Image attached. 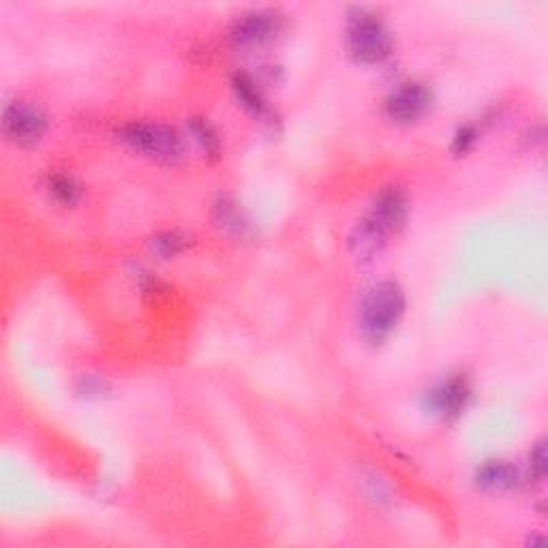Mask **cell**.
Here are the masks:
<instances>
[{"instance_id": "9", "label": "cell", "mask_w": 548, "mask_h": 548, "mask_svg": "<svg viewBox=\"0 0 548 548\" xmlns=\"http://www.w3.org/2000/svg\"><path fill=\"white\" fill-rule=\"evenodd\" d=\"M523 482L519 467L508 461H489L476 471V486L484 493H510Z\"/></svg>"}, {"instance_id": "10", "label": "cell", "mask_w": 548, "mask_h": 548, "mask_svg": "<svg viewBox=\"0 0 548 548\" xmlns=\"http://www.w3.org/2000/svg\"><path fill=\"white\" fill-rule=\"evenodd\" d=\"M232 88H234V95H236L238 103L249 114H253L255 118H268V114H270L268 101H266L262 90L257 88L253 78H249L247 73H238L232 82Z\"/></svg>"}, {"instance_id": "17", "label": "cell", "mask_w": 548, "mask_h": 548, "mask_svg": "<svg viewBox=\"0 0 548 548\" xmlns=\"http://www.w3.org/2000/svg\"><path fill=\"white\" fill-rule=\"evenodd\" d=\"M529 467H531V474H534L538 480L544 478V474H546V452H544L542 444H538V448L531 452Z\"/></svg>"}, {"instance_id": "5", "label": "cell", "mask_w": 548, "mask_h": 548, "mask_svg": "<svg viewBox=\"0 0 548 548\" xmlns=\"http://www.w3.org/2000/svg\"><path fill=\"white\" fill-rule=\"evenodd\" d=\"M471 397H474V390H471L469 379L465 375H450L424 392L422 409L441 422H452L465 414Z\"/></svg>"}, {"instance_id": "14", "label": "cell", "mask_w": 548, "mask_h": 548, "mask_svg": "<svg viewBox=\"0 0 548 548\" xmlns=\"http://www.w3.org/2000/svg\"><path fill=\"white\" fill-rule=\"evenodd\" d=\"M478 137H480V131L476 125H463V127H459V131L454 133L452 150L456 152V155H467V152L476 148Z\"/></svg>"}, {"instance_id": "7", "label": "cell", "mask_w": 548, "mask_h": 548, "mask_svg": "<svg viewBox=\"0 0 548 548\" xmlns=\"http://www.w3.org/2000/svg\"><path fill=\"white\" fill-rule=\"evenodd\" d=\"M386 116L397 125H414L433 108L431 88L422 82L399 84L386 97Z\"/></svg>"}, {"instance_id": "1", "label": "cell", "mask_w": 548, "mask_h": 548, "mask_svg": "<svg viewBox=\"0 0 548 548\" xmlns=\"http://www.w3.org/2000/svg\"><path fill=\"white\" fill-rule=\"evenodd\" d=\"M409 215V197L401 187H386L375 200L352 236V249L360 260H371L388 245V238L397 234Z\"/></svg>"}, {"instance_id": "2", "label": "cell", "mask_w": 548, "mask_h": 548, "mask_svg": "<svg viewBox=\"0 0 548 548\" xmlns=\"http://www.w3.org/2000/svg\"><path fill=\"white\" fill-rule=\"evenodd\" d=\"M407 311L405 289L397 281H379L364 294L358 311L362 339L382 345L399 328Z\"/></svg>"}, {"instance_id": "4", "label": "cell", "mask_w": 548, "mask_h": 548, "mask_svg": "<svg viewBox=\"0 0 548 548\" xmlns=\"http://www.w3.org/2000/svg\"><path fill=\"white\" fill-rule=\"evenodd\" d=\"M120 142L133 152L155 161L172 163L182 155V137L167 125L129 123L118 131Z\"/></svg>"}, {"instance_id": "6", "label": "cell", "mask_w": 548, "mask_h": 548, "mask_svg": "<svg viewBox=\"0 0 548 548\" xmlns=\"http://www.w3.org/2000/svg\"><path fill=\"white\" fill-rule=\"evenodd\" d=\"M3 133L18 146H35L48 133V116L28 101H13L3 110Z\"/></svg>"}, {"instance_id": "13", "label": "cell", "mask_w": 548, "mask_h": 548, "mask_svg": "<svg viewBox=\"0 0 548 548\" xmlns=\"http://www.w3.org/2000/svg\"><path fill=\"white\" fill-rule=\"evenodd\" d=\"M187 249H189V240L180 232H163L152 240V251L161 255L163 260H174V257L182 255Z\"/></svg>"}, {"instance_id": "12", "label": "cell", "mask_w": 548, "mask_h": 548, "mask_svg": "<svg viewBox=\"0 0 548 548\" xmlns=\"http://www.w3.org/2000/svg\"><path fill=\"white\" fill-rule=\"evenodd\" d=\"M189 133L193 135V140L200 144V148L206 152V155H219L221 137L206 118H193L189 123Z\"/></svg>"}, {"instance_id": "3", "label": "cell", "mask_w": 548, "mask_h": 548, "mask_svg": "<svg viewBox=\"0 0 548 548\" xmlns=\"http://www.w3.org/2000/svg\"><path fill=\"white\" fill-rule=\"evenodd\" d=\"M347 52L360 65H382L392 54V33L388 24L369 9H356L345 24Z\"/></svg>"}, {"instance_id": "8", "label": "cell", "mask_w": 548, "mask_h": 548, "mask_svg": "<svg viewBox=\"0 0 548 548\" xmlns=\"http://www.w3.org/2000/svg\"><path fill=\"white\" fill-rule=\"evenodd\" d=\"M281 30V15L272 9H253L242 13L232 26V43L242 50H255L270 43Z\"/></svg>"}, {"instance_id": "11", "label": "cell", "mask_w": 548, "mask_h": 548, "mask_svg": "<svg viewBox=\"0 0 548 548\" xmlns=\"http://www.w3.org/2000/svg\"><path fill=\"white\" fill-rule=\"evenodd\" d=\"M45 189H48L50 197L58 206L71 208V206H78L82 200L80 182L75 180L71 174H52L48 178V185H45Z\"/></svg>"}, {"instance_id": "15", "label": "cell", "mask_w": 548, "mask_h": 548, "mask_svg": "<svg viewBox=\"0 0 548 548\" xmlns=\"http://www.w3.org/2000/svg\"><path fill=\"white\" fill-rule=\"evenodd\" d=\"M219 212H221V225L225 227H230V230L242 234L245 232V227H247V221L245 217L240 215V210L236 208V204H230V202H221L219 204Z\"/></svg>"}, {"instance_id": "16", "label": "cell", "mask_w": 548, "mask_h": 548, "mask_svg": "<svg viewBox=\"0 0 548 548\" xmlns=\"http://www.w3.org/2000/svg\"><path fill=\"white\" fill-rule=\"evenodd\" d=\"M78 392L82 394L84 399H101L105 392H108V384L103 382V379L99 377H93V375H84L80 379V384H78Z\"/></svg>"}]
</instances>
